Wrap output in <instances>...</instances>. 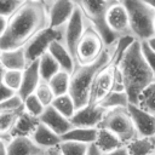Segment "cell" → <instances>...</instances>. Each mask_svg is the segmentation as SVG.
<instances>
[{
  "label": "cell",
  "mask_w": 155,
  "mask_h": 155,
  "mask_svg": "<svg viewBox=\"0 0 155 155\" xmlns=\"http://www.w3.org/2000/svg\"><path fill=\"white\" fill-rule=\"evenodd\" d=\"M140 48H142V52H143V56L148 63V65L150 67V69L153 70L154 75H155V51H153L149 45L147 44V41H140Z\"/></svg>",
  "instance_id": "obj_37"
},
{
  "label": "cell",
  "mask_w": 155,
  "mask_h": 155,
  "mask_svg": "<svg viewBox=\"0 0 155 155\" xmlns=\"http://www.w3.org/2000/svg\"><path fill=\"white\" fill-rule=\"evenodd\" d=\"M39 70L41 75V80L48 81L54 74L61 70L59 64L53 58V56L47 51L39 58Z\"/></svg>",
  "instance_id": "obj_26"
},
{
  "label": "cell",
  "mask_w": 155,
  "mask_h": 155,
  "mask_svg": "<svg viewBox=\"0 0 155 155\" xmlns=\"http://www.w3.org/2000/svg\"><path fill=\"white\" fill-rule=\"evenodd\" d=\"M0 64L5 69H13V70H24L28 65L24 47L5 50L1 53Z\"/></svg>",
  "instance_id": "obj_20"
},
{
  "label": "cell",
  "mask_w": 155,
  "mask_h": 155,
  "mask_svg": "<svg viewBox=\"0 0 155 155\" xmlns=\"http://www.w3.org/2000/svg\"><path fill=\"white\" fill-rule=\"evenodd\" d=\"M117 64H119V61L115 58V56H113L111 61L99 71L91 88L90 102H88L90 104H98L104 97H107L111 92L113 84H114L115 68Z\"/></svg>",
  "instance_id": "obj_10"
},
{
  "label": "cell",
  "mask_w": 155,
  "mask_h": 155,
  "mask_svg": "<svg viewBox=\"0 0 155 155\" xmlns=\"http://www.w3.org/2000/svg\"><path fill=\"white\" fill-rule=\"evenodd\" d=\"M33 1H42V0H33Z\"/></svg>",
  "instance_id": "obj_51"
},
{
  "label": "cell",
  "mask_w": 155,
  "mask_h": 155,
  "mask_svg": "<svg viewBox=\"0 0 155 155\" xmlns=\"http://www.w3.org/2000/svg\"><path fill=\"white\" fill-rule=\"evenodd\" d=\"M126 148L130 155H150L155 149V138L137 136L126 144Z\"/></svg>",
  "instance_id": "obj_24"
},
{
  "label": "cell",
  "mask_w": 155,
  "mask_h": 155,
  "mask_svg": "<svg viewBox=\"0 0 155 155\" xmlns=\"http://www.w3.org/2000/svg\"><path fill=\"white\" fill-rule=\"evenodd\" d=\"M40 81H41V75L39 70V59H36L31 62L30 64H28L27 68L23 70L22 85H21L19 91L17 92L18 96L22 99H24L27 96L34 93Z\"/></svg>",
  "instance_id": "obj_17"
},
{
  "label": "cell",
  "mask_w": 155,
  "mask_h": 155,
  "mask_svg": "<svg viewBox=\"0 0 155 155\" xmlns=\"http://www.w3.org/2000/svg\"><path fill=\"white\" fill-rule=\"evenodd\" d=\"M154 138H155V136H154Z\"/></svg>",
  "instance_id": "obj_54"
},
{
  "label": "cell",
  "mask_w": 155,
  "mask_h": 155,
  "mask_svg": "<svg viewBox=\"0 0 155 155\" xmlns=\"http://www.w3.org/2000/svg\"><path fill=\"white\" fill-rule=\"evenodd\" d=\"M31 139L42 149H47V148H52V147H57L61 144L62 138L61 136H58L53 130H51L48 126H46L45 124H42L41 121L39 122V125L36 126L34 133L30 136Z\"/></svg>",
  "instance_id": "obj_19"
},
{
  "label": "cell",
  "mask_w": 155,
  "mask_h": 155,
  "mask_svg": "<svg viewBox=\"0 0 155 155\" xmlns=\"http://www.w3.org/2000/svg\"><path fill=\"white\" fill-rule=\"evenodd\" d=\"M53 1H54V0H42V2L46 5V7H47V6H48L51 2H53Z\"/></svg>",
  "instance_id": "obj_47"
},
{
  "label": "cell",
  "mask_w": 155,
  "mask_h": 155,
  "mask_svg": "<svg viewBox=\"0 0 155 155\" xmlns=\"http://www.w3.org/2000/svg\"><path fill=\"white\" fill-rule=\"evenodd\" d=\"M22 107H23V99L18 96V93H16L15 96H12L8 99L0 103V113L1 111H12V110L19 109Z\"/></svg>",
  "instance_id": "obj_36"
},
{
  "label": "cell",
  "mask_w": 155,
  "mask_h": 155,
  "mask_svg": "<svg viewBox=\"0 0 155 155\" xmlns=\"http://www.w3.org/2000/svg\"><path fill=\"white\" fill-rule=\"evenodd\" d=\"M90 24H91V22L85 16V13L82 12V10L76 6L75 10H74V12H73V15H71V17L65 23V25L62 28V31H63V39H62V41L64 42V45L67 46V48L70 51V53L73 54V57H74L75 47H76V44H78L79 39L81 38V35L84 34L85 29Z\"/></svg>",
  "instance_id": "obj_9"
},
{
  "label": "cell",
  "mask_w": 155,
  "mask_h": 155,
  "mask_svg": "<svg viewBox=\"0 0 155 155\" xmlns=\"http://www.w3.org/2000/svg\"><path fill=\"white\" fill-rule=\"evenodd\" d=\"M48 52L57 61V63L61 67V70H64L69 74L73 73L74 67H75V59L62 40L52 41L48 47Z\"/></svg>",
  "instance_id": "obj_18"
},
{
  "label": "cell",
  "mask_w": 155,
  "mask_h": 155,
  "mask_svg": "<svg viewBox=\"0 0 155 155\" xmlns=\"http://www.w3.org/2000/svg\"><path fill=\"white\" fill-rule=\"evenodd\" d=\"M16 93L17 92L12 91L11 88H8L7 86H5L4 84H0V103L4 102V101H6V99H8L12 96H15Z\"/></svg>",
  "instance_id": "obj_38"
},
{
  "label": "cell",
  "mask_w": 155,
  "mask_h": 155,
  "mask_svg": "<svg viewBox=\"0 0 155 155\" xmlns=\"http://www.w3.org/2000/svg\"><path fill=\"white\" fill-rule=\"evenodd\" d=\"M23 105H24V110L27 113H29L30 115L36 116V117H40V115L44 113V110L46 108L41 103V101L36 97L35 93H31V94L27 96L23 99Z\"/></svg>",
  "instance_id": "obj_32"
},
{
  "label": "cell",
  "mask_w": 155,
  "mask_h": 155,
  "mask_svg": "<svg viewBox=\"0 0 155 155\" xmlns=\"http://www.w3.org/2000/svg\"><path fill=\"white\" fill-rule=\"evenodd\" d=\"M154 154H155V149H154Z\"/></svg>",
  "instance_id": "obj_53"
},
{
  "label": "cell",
  "mask_w": 155,
  "mask_h": 155,
  "mask_svg": "<svg viewBox=\"0 0 155 155\" xmlns=\"http://www.w3.org/2000/svg\"><path fill=\"white\" fill-rule=\"evenodd\" d=\"M147 41V44L149 45V47L153 50V51H155V34L153 35V36H150L148 40H145Z\"/></svg>",
  "instance_id": "obj_44"
},
{
  "label": "cell",
  "mask_w": 155,
  "mask_h": 155,
  "mask_svg": "<svg viewBox=\"0 0 155 155\" xmlns=\"http://www.w3.org/2000/svg\"><path fill=\"white\" fill-rule=\"evenodd\" d=\"M98 137V127H71L61 138L62 140H71L84 144H94Z\"/></svg>",
  "instance_id": "obj_21"
},
{
  "label": "cell",
  "mask_w": 155,
  "mask_h": 155,
  "mask_svg": "<svg viewBox=\"0 0 155 155\" xmlns=\"http://www.w3.org/2000/svg\"><path fill=\"white\" fill-rule=\"evenodd\" d=\"M44 150L27 136L12 137L7 142V155H42Z\"/></svg>",
  "instance_id": "obj_16"
},
{
  "label": "cell",
  "mask_w": 155,
  "mask_h": 155,
  "mask_svg": "<svg viewBox=\"0 0 155 155\" xmlns=\"http://www.w3.org/2000/svg\"><path fill=\"white\" fill-rule=\"evenodd\" d=\"M103 155H130L128 151H127V148L126 145L124 147H120L115 150H111V151H108V153H103Z\"/></svg>",
  "instance_id": "obj_39"
},
{
  "label": "cell",
  "mask_w": 155,
  "mask_h": 155,
  "mask_svg": "<svg viewBox=\"0 0 155 155\" xmlns=\"http://www.w3.org/2000/svg\"><path fill=\"white\" fill-rule=\"evenodd\" d=\"M117 68L122 74L125 91L130 103L137 104L140 92L155 80V75L143 56L139 40L133 41L126 48Z\"/></svg>",
  "instance_id": "obj_2"
},
{
  "label": "cell",
  "mask_w": 155,
  "mask_h": 155,
  "mask_svg": "<svg viewBox=\"0 0 155 155\" xmlns=\"http://www.w3.org/2000/svg\"><path fill=\"white\" fill-rule=\"evenodd\" d=\"M56 110H58L63 116L71 119V116L74 115L76 107L74 103V99L71 98V96L69 93L62 94V96H57L54 97L52 104H51Z\"/></svg>",
  "instance_id": "obj_29"
},
{
  "label": "cell",
  "mask_w": 155,
  "mask_h": 155,
  "mask_svg": "<svg viewBox=\"0 0 155 155\" xmlns=\"http://www.w3.org/2000/svg\"><path fill=\"white\" fill-rule=\"evenodd\" d=\"M23 79V70H13V69H5L2 76V84L11 88L15 92H18L22 85Z\"/></svg>",
  "instance_id": "obj_31"
},
{
  "label": "cell",
  "mask_w": 155,
  "mask_h": 155,
  "mask_svg": "<svg viewBox=\"0 0 155 155\" xmlns=\"http://www.w3.org/2000/svg\"><path fill=\"white\" fill-rule=\"evenodd\" d=\"M115 51V42L105 46L102 56L93 63L81 65L75 63L74 70L70 74L69 94L74 99L76 109L85 107L90 102V93L92 85L99 71L111 61Z\"/></svg>",
  "instance_id": "obj_3"
},
{
  "label": "cell",
  "mask_w": 155,
  "mask_h": 155,
  "mask_svg": "<svg viewBox=\"0 0 155 155\" xmlns=\"http://www.w3.org/2000/svg\"><path fill=\"white\" fill-rule=\"evenodd\" d=\"M1 53H2V50L0 48V61H1Z\"/></svg>",
  "instance_id": "obj_49"
},
{
  "label": "cell",
  "mask_w": 155,
  "mask_h": 155,
  "mask_svg": "<svg viewBox=\"0 0 155 155\" xmlns=\"http://www.w3.org/2000/svg\"><path fill=\"white\" fill-rule=\"evenodd\" d=\"M145 4H148L150 7H153L155 10V0H143Z\"/></svg>",
  "instance_id": "obj_45"
},
{
  "label": "cell",
  "mask_w": 155,
  "mask_h": 155,
  "mask_svg": "<svg viewBox=\"0 0 155 155\" xmlns=\"http://www.w3.org/2000/svg\"><path fill=\"white\" fill-rule=\"evenodd\" d=\"M23 111H24V105L12 111L0 113V138L1 139H5L7 142L11 139V133Z\"/></svg>",
  "instance_id": "obj_22"
},
{
  "label": "cell",
  "mask_w": 155,
  "mask_h": 155,
  "mask_svg": "<svg viewBox=\"0 0 155 155\" xmlns=\"http://www.w3.org/2000/svg\"><path fill=\"white\" fill-rule=\"evenodd\" d=\"M150 155H155V154H154V153H153V154H150Z\"/></svg>",
  "instance_id": "obj_52"
},
{
  "label": "cell",
  "mask_w": 155,
  "mask_h": 155,
  "mask_svg": "<svg viewBox=\"0 0 155 155\" xmlns=\"http://www.w3.org/2000/svg\"><path fill=\"white\" fill-rule=\"evenodd\" d=\"M39 120L45 124L46 126H48L51 130H53L58 136H63L64 133H67L71 127V121L70 119L63 116L58 110H56L52 105H48L45 108L44 113L40 115Z\"/></svg>",
  "instance_id": "obj_15"
},
{
  "label": "cell",
  "mask_w": 155,
  "mask_h": 155,
  "mask_svg": "<svg viewBox=\"0 0 155 155\" xmlns=\"http://www.w3.org/2000/svg\"><path fill=\"white\" fill-rule=\"evenodd\" d=\"M108 110L99 104H86L75 110L70 121L74 127H98Z\"/></svg>",
  "instance_id": "obj_12"
},
{
  "label": "cell",
  "mask_w": 155,
  "mask_h": 155,
  "mask_svg": "<svg viewBox=\"0 0 155 155\" xmlns=\"http://www.w3.org/2000/svg\"><path fill=\"white\" fill-rule=\"evenodd\" d=\"M76 5L73 0H54L47 6L48 27L62 29L71 17Z\"/></svg>",
  "instance_id": "obj_13"
},
{
  "label": "cell",
  "mask_w": 155,
  "mask_h": 155,
  "mask_svg": "<svg viewBox=\"0 0 155 155\" xmlns=\"http://www.w3.org/2000/svg\"><path fill=\"white\" fill-rule=\"evenodd\" d=\"M103 1H105L107 4H111V2H115V1H119V0H103Z\"/></svg>",
  "instance_id": "obj_48"
},
{
  "label": "cell",
  "mask_w": 155,
  "mask_h": 155,
  "mask_svg": "<svg viewBox=\"0 0 155 155\" xmlns=\"http://www.w3.org/2000/svg\"><path fill=\"white\" fill-rule=\"evenodd\" d=\"M86 155H103V153L98 149V147L96 144H90Z\"/></svg>",
  "instance_id": "obj_41"
},
{
  "label": "cell",
  "mask_w": 155,
  "mask_h": 155,
  "mask_svg": "<svg viewBox=\"0 0 155 155\" xmlns=\"http://www.w3.org/2000/svg\"><path fill=\"white\" fill-rule=\"evenodd\" d=\"M4 73H5V68L0 64V84H2V76H4Z\"/></svg>",
  "instance_id": "obj_46"
},
{
  "label": "cell",
  "mask_w": 155,
  "mask_h": 155,
  "mask_svg": "<svg viewBox=\"0 0 155 155\" xmlns=\"http://www.w3.org/2000/svg\"><path fill=\"white\" fill-rule=\"evenodd\" d=\"M63 39V31L62 29H54L51 27H47L39 31L31 40H29L23 47L25 52L27 63L30 64L31 62L39 59L45 52L48 51V47L52 41L54 40H62Z\"/></svg>",
  "instance_id": "obj_8"
},
{
  "label": "cell",
  "mask_w": 155,
  "mask_h": 155,
  "mask_svg": "<svg viewBox=\"0 0 155 155\" xmlns=\"http://www.w3.org/2000/svg\"><path fill=\"white\" fill-rule=\"evenodd\" d=\"M130 115L133 120L138 136L154 137L155 136V115L142 109L137 104L130 103L127 105Z\"/></svg>",
  "instance_id": "obj_14"
},
{
  "label": "cell",
  "mask_w": 155,
  "mask_h": 155,
  "mask_svg": "<svg viewBox=\"0 0 155 155\" xmlns=\"http://www.w3.org/2000/svg\"><path fill=\"white\" fill-rule=\"evenodd\" d=\"M98 104L102 105L103 108H105L107 110H110V109H115V108L127 107L130 104V99H128L126 91H111Z\"/></svg>",
  "instance_id": "obj_28"
},
{
  "label": "cell",
  "mask_w": 155,
  "mask_h": 155,
  "mask_svg": "<svg viewBox=\"0 0 155 155\" xmlns=\"http://www.w3.org/2000/svg\"><path fill=\"white\" fill-rule=\"evenodd\" d=\"M98 127L107 128L110 132H113L116 137H119L124 145H126L128 142H131L133 138L138 136L127 107L108 110Z\"/></svg>",
  "instance_id": "obj_5"
},
{
  "label": "cell",
  "mask_w": 155,
  "mask_h": 155,
  "mask_svg": "<svg viewBox=\"0 0 155 155\" xmlns=\"http://www.w3.org/2000/svg\"><path fill=\"white\" fill-rule=\"evenodd\" d=\"M48 27L47 7L42 1L25 0L8 18L7 27L0 38V48L23 47L39 31Z\"/></svg>",
  "instance_id": "obj_1"
},
{
  "label": "cell",
  "mask_w": 155,
  "mask_h": 155,
  "mask_svg": "<svg viewBox=\"0 0 155 155\" xmlns=\"http://www.w3.org/2000/svg\"><path fill=\"white\" fill-rule=\"evenodd\" d=\"M48 85L51 86L54 96H62L65 93H69V86H70V74L59 70L57 74H54L48 81Z\"/></svg>",
  "instance_id": "obj_27"
},
{
  "label": "cell",
  "mask_w": 155,
  "mask_h": 155,
  "mask_svg": "<svg viewBox=\"0 0 155 155\" xmlns=\"http://www.w3.org/2000/svg\"><path fill=\"white\" fill-rule=\"evenodd\" d=\"M73 1L79 8L82 10V12L88 18V21L101 33L107 46L113 45L117 40V36L109 30L105 23V12L109 4H107L103 0H73Z\"/></svg>",
  "instance_id": "obj_7"
},
{
  "label": "cell",
  "mask_w": 155,
  "mask_h": 155,
  "mask_svg": "<svg viewBox=\"0 0 155 155\" xmlns=\"http://www.w3.org/2000/svg\"><path fill=\"white\" fill-rule=\"evenodd\" d=\"M137 105L155 115V80L150 82L139 94Z\"/></svg>",
  "instance_id": "obj_30"
},
{
  "label": "cell",
  "mask_w": 155,
  "mask_h": 155,
  "mask_svg": "<svg viewBox=\"0 0 155 155\" xmlns=\"http://www.w3.org/2000/svg\"><path fill=\"white\" fill-rule=\"evenodd\" d=\"M34 93L36 94V97L41 101V103L45 107L51 105L52 102H53V99H54V97H56L54 93H53V91H52V88H51V86L48 85V82L47 81H44V80L40 81V84L38 85V87H36V90H35Z\"/></svg>",
  "instance_id": "obj_34"
},
{
  "label": "cell",
  "mask_w": 155,
  "mask_h": 155,
  "mask_svg": "<svg viewBox=\"0 0 155 155\" xmlns=\"http://www.w3.org/2000/svg\"><path fill=\"white\" fill-rule=\"evenodd\" d=\"M105 42L101 35V33L93 27L91 23L79 39L75 52H74V59L75 63L86 65L96 62L103 53L105 48Z\"/></svg>",
  "instance_id": "obj_6"
},
{
  "label": "cell",
  "mask_w": 155,
  "mask_h": 155,
  "mask_svg": "<svg viewBox=\"0 0 155 155\" xmlns=\"http://www.w3.org/2000/svg\"><path fill=\"white\" fill-rule=\"evenodd\" d=\"M58 147L62 150L63 155H86L88 149V144L71 140H62Z\"/></svg>",
  "instance_id": "obj_33"
},
{
  "label": "cell",
  "mask_w": 155,
  "mask_h": 155,
  "mask_svg": "<svg viewBox=\"0 0 155 155\" xmlns=\"http://www.w3.org/2000/svg\"><path fill=\"white\" fill-rule=\"evenodd\" d=\"M98 149L102 153H108L111 150H115L120 147H124V143L116 137L113 132H110L107 128H99L98 127V137L94 143Z\"/></svg>",
  "instance_id": "obj_25"
},
{
  "label": "cell",
  "mask_w": 155,
  "mask_h": 155,
  "mask_svg": "<svg viewBox=\"0 0 155 155\" xmlns=\"http://www.w3.org/2000/svg\"><path fill=\"white\" fill-rule=\"evenodd\" d=\"M154 30H155V18H154Z\"/></svg>",
  "instance_id": "obj_50"
},
{
  "label": "cell",
  "mask_w": 155,
  "mask_h": 155,
  "mask_svg": "<svg viewBox=\"0 0 155 155\" xmlns=\"http://www.w3.org/2000/svg\"><path fill=\"white\" fill-rule=\"evenodd\" d=\"M25 0H0V16L10 18Z\"/></svg>",
  "instance_id": "obj_35"
},
{
  "label": "cell",
  "mask_w": 155,
  "mask_h": 155,
  "mask_svg": "<svg viewBox=\"0 0 155 155\" xmlns=\"http://www.w3.org/2000/svg\"><path fill=\"white\" fill-rule=\"evenodd\" d=\"M7 22H8V18H6V17H4V16H0V38L2 36V34H4L5 30H6Z\"/></svg>",
  "instance_id": "obj_42"
},
{
  "label": "cell",
  "mask_w": 155,
  "mask_h": 155,
  "mask_svg": "<svg viewBox=\"0 0 155 155\" xmlns=\"http://www.w3.org/2000/svg\"><path fill=\"white\" fill-rule=\"evenodd\" d=\"M105 23L109 30L117 38L121 35L131 34L128 12L121 0L108 5L105 12Z\"/></svg>",
  "instance_id": "obj_11"
},
{
  "label": "cell",
  "mask_w": 155,
  "mask_h": 155,
  "mask_svg": "<svg viewBox=\"0 0 155 155\" xmlns=\"http://www.w3.org/2000/svg\"><path fill=\"white\" fill-rule=\"evenodd\" d=\"M128 12L131 34L139 41L148 40L155 34V10L143 0H121Z\"/></svg>",
  "instance_id": "obj_4"
},
{
  "label": "cell",
  "mask_w": 155,
  "mask_h": 155,
  "mask_svg": "<svg viewBox=\"0 0 155 155\" xmlns=\"http://www.w3.org/2000/svg\"><path fill=\"white\" fill-rule=\"evenodd\" d=\"M42 155H63L62 150L59 149V147H52V148H47L44 150Z\"/></svg>",
  "instance_id": "obj_40"
},
{
  "label": "cell",
  "mask_w": 155,
  "mask_h": 155,
  "mask_svg": "<svg viewBox=\"0 0 155 155\" xmlns=\"http://www.w3.org/2000/svg\"><path fill=\"white\" fill-rule=\"evenodd\" d=\"M39 122H40L39 117L33 116V115H30L29 113H27L24 110L22 113V115L19 116V119H18V121H17V124H16V126H15L12 133H11V138L12 137H18V136L30 137L34 133Z\"/></svg>",
  "instance_id": "obj_23"
},
{
  "label": "cell",
  "mask_w": 155,
  "mask_h": 155,
  "mask_svg": "<svg viewBox=\"0 0 155 155\" xmlns=\"http://www.w3.org/2000/svg\"><path fill=\"white\" fill-rule=\"evenodd\" d=\"M0 155H7V140L0 138Z\"/></svg>",
  "instance_id": "obj_43"
}]
</instances>
